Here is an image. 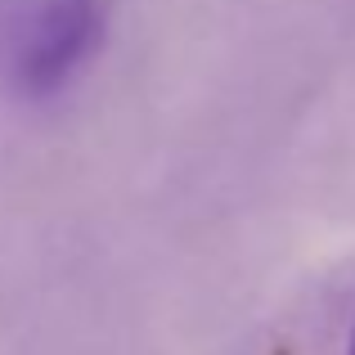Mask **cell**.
Wrapping results in <instances>:
<instances>
[{
  "mask_svg": "<svg viewBox=\"0 0 355 355\" xmlns=\"http://www.w3.org/2000/svg\"><path fill=\"white\" fill-rule=\"evenodd\" d=\"M104 36V0H18L5 23V77L23 99H50Z\"/></svg>",
  "mask_w": 355,
  "mask_h": 355,
  "instance_id": "obj_1",
  "label": "cell"
},
{
  "mask_svg": "<svg viewBox=\"0 0 355 355\" xmlns=\"http://www.w3.org/2000/svg\"><path fill=\"white\" fill-rule=\"evenodd\" d=\"M347 355H355V324H351V342H347Z\"/></svg>",
  "mask_w": 355,
  "mask_h": 355,
  "instance_id": "obj_2",
  "label": "cell"
}]
</instances>
